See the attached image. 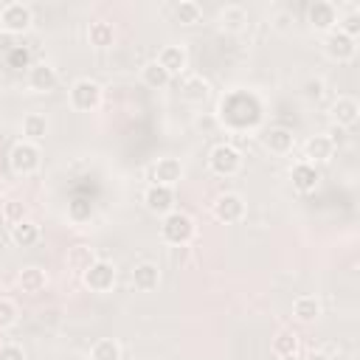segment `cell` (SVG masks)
Wrapping results in <instances>:
<instances>
[{"label":"cell","mask_w":360,"mask_h":360,"mask_svg":"<svg viewBox=\"0 0 360 360\" xmlns=\"http://www.w3.org/2000/svg\"><path fill=\"white\" fill-rule=\"evenodd\" d=\"M160 233L169 245H186L194 236V219L183 211H169L160 222Z\"/></svg>","instance_id":"cell-1"},{"label":"cell","mask_w":360,"mask_h":360,"mask_svg":"<svg viewBox=\"0 0 360 360\" xmlns=\"http://www.w3.org/2000/svg\"><path fill=\"white\" fill-rule=\"evenodd\" d=\"M31 22H34V14H31V8L25 3H17L14 0V3H6L0 8V31H6L11 37L25 34L31 28Z\"/></svg>","instance_id":"cell-2"},{"label":"cell","mask_w":360,"mask_h":360,"mask_svg":"<svg viewBox=\"0 0 360 360\" xmlns=\"http://www.w3.org/2000/svg\"><path fill=\"white\" fill-rule=\"evenodd\" d=\"M8 166L14 174H34L39 169V146L31 143V141H20L11 146L8 152Z\"/></svg>","instance_id":"cell-3"},{"label":"cell","mask_w":360,"mask_h":360,"mask_svg":"<svg viewBox=\"0 0 360 360\" xmlns=\"http://www.w3.org/2000/svg\"><path fill=\"white\" fill-rule=\"evenodd\" d=\"M98 101H101V87H98V82H93V79H76V82L70 84V107H73V110L90 112V110L98 107Z\"/></svg>","instance_id":"cell-4"},{"label":"cell","mask_w":360,"mask_h":360,"mask_svg":"<svg viewBox=\"0 0 360 360\" xmlns=\"http://www.w3.org/2000/svg\"><path fill=\"white\" fill-rule=\"evenodd\" d=\"M82 281L90 292H110L112 284H115V264L104 262V259H96L90 264V270L82 273Z\"/></svg>","instance_id":"cell-5"},{"label":"cell","mask_w":360,"mask_h":360,"mask_svg":"<svg viewBox=\"0 0 360 360\" xmlns=\"http://www.w3.org/2000/svg\"><path fill=\"white\" fill-rule=\"evenodd\" d=\"M208 166H211L214 174H219V177H231V174L239 172V166H242V155H239L231 143H217V146L211 149V155H208Z\"/></svg>","instance_id":"cell-6"},{"label":"cell","mask_w":360,"mask_h":360,"mask_svg":"<svg viewBox=\"0 0 360 360\" xmlns=\"http://www.w3.org/2000/svg\"><path fill=\"white\" fill-rule=\"evenodd\" d=\"M323 51H326V56H329L332 62H349V59H354V53H357V39H352V37H346L343 31L335 28V31L326 34Z\"/></svg>","instance_id":"cell-7"},{"label":"cell","mask_w":360,"mask_h":360,"mask_svg":"<svg viewBox=\"0 0 360 360\" xmlns=\"http://www.w3.org/2000/svg\"><path fill=\"white\" fill-rule=\"evenodd\" d=\"M214 217H217L219 222H225V225L239 222V219L245 217V200H242L236 191L219 194V197L214 200Z\"/></svg>","instance_id":"cell-8"},{"label":"cell","mask_w":360,"mask_h":360,"mask_svg":"<svg viewBox=\"0 0 360 360\" xmlns=\"http://www.w3.org/2000/svg\"><path fill=\"white\" fill-rule=\"evenodd\" d=\"M307 17H309V25L315 28V31H335V25H338V8H335V3H329V0H315L312 6H309V11H307Z\"/></svg>","instance_id":"cell-9"},{"label":"cell","mask_w":360,"mask_h":360,"mask_svg":"<svg viewBox=\"0 0 360 360\" xmlns=\"http://www.w3.org/2000/svg\"><path fill=\"white\" fill-rule=\"evenodd\" d=\"M183 177V166L177 158H160L155 166H152V186H174L180 183Z\"/></svg>","instance_id":"cell-10"},{"label":"cell","mask_w":360,"mask_h":360,"mask_svg":"<svg viewBox=\"0 0 360 360\" xmlns=\"http://www.w3.org/2000/svg\"><path fill=\"white\" fill-rule=\"evenodd\" d=\"M143 202H146V208L152 211V214H169V211H174V188H169V186H149L146 188V194H143Z\"/></svg>","instance_id":"cell-11"},{"label":"cell","mask_w":360,"mask_h":360,"mask_svg":"<svg viewBox=\"0 0 360 360\" xmlns=\"http://www.w3.org/2000/svg\"><path fill=\"white\" fill-rule=\"evenodd\" d=\"M56 82H59V73L48 62H39V65H34L28 70V87L37 90V93H51L56 87Z\"/></svg>","instance_id":"cell-12"},{"label":"cell","mask_w":360,"mask_h":360,"mask_svg":"<svg viewBox=\"0 0 360 360\" xmlns=\"http://www.w3.org/2000/svg\"><path fill=\"white\" fill-rule=\"evenodd\" d=\"M360 118V104L352 96H338L332 104V121L335 127H354Z\"/></svg>","instance_id":"cell-13"},{"label":"cell","mask_w":360,"mask_h":360,"mask_svg":"<svg viewBox=\"0 0 360 360\" xmlns=\"http://www.w3.org/2000/svg\"><path fill=\"white\" fill-rule=\"evenodd\" d=\"M332 152H335V141H332L329 135H312V138L304 143V158H307V163H312V166L329 160Z\"/></svg>","instance_id":"cell-14"},{"label":"cell","mask_w":360,"mask_h":360,"mask_svg":"<svg viewBox=\"0 0 360 360\" xmlns=\"http://www.w3.org/2000/svg\"><path fill=\"white\" fill-rule=\"evenodd\" d=\"M160 284V270L155 262H141L132 267V287L141 292H152Z\"/></svg>","instance_id":"cell-15"},{"label":"cell","mask_w":360,"mask_h":360,"mask_svg":"<svg viewBox=\"0 0 360 360\" xmlns=\"http://www.w3.org/2000/svg\"><path fill=\"white\" fill-rule=\"evenodd\" d=\"M169 76H180L183 70H186V51L180 48V45H166V48H160V53H158V59H155Z\"/></svg>","instance_id":"cell-16"},{"label":"cell","mask_w":360,"mask_h":360,"mask_svg":"<svg viewBox=\"0 0 360 360\" xmlns=\"http://www.w3.org/2000/svg\"><path fill=\"white\" fill-rule=\"evenodd\" d=\"M292 143H295V135H292V129H287V127H273V129L264 135V146H267L273 155H290V152H292Z\"/></svg>","instance_id":"cell-17"},{"label":"cell","mask_w":360,"mask_h":360,"mask_svg":"<svg viewBox=\"0 0 360 360\" xmlns=\"http://www.w3.org/2000/svg\"><path fill=\"white\" fill-rule=\"evenodd\" d=\"M217 20H219V28H222V31L239 34V31L245 28V22H248V11H245V6H225Z\"/></svg>","instance_id":"cell-18"},{"label":"cell","mask_w":360,"mask_h":360,"mask_svg":"<svg viewBox=\"0 0 360 360\" xmlns=\"http://www.w3.org/2000/svg\"><path fill=\"white\" fill-rule=\"evenodd\" d=\"M290 180H292V186L298 188V191H312L315 186H318V169L312 166V163H295L292 166V172H290Z\"/></svg>","instance_id":"cell-19"},{"label":"cell","mask_w":360,"mask_h":360,"mask_svg":"<svg viewBox=\"0 0 360 360\" xmlns=\"http://www.w3.org/2000/svg\"><path fill=\"white\" fill-rule=\"evenodd\" d=\"M93 262H96V250L90 245H73L68 250V270H73L76 276H82L84 270H90Z\"/></svg>","instance_id":"cell-20"},{"label":"cell","mask_w":360,"mask_h":360,"mask_svg":"<svg viewBox=\"0 0 360 360\" xmlns=\"http://www.w3.org/2000/svg\"><path fill=\"white\" fill-rule=\"evenodd\" d=\"M292 315H295L301 323H312V321H318V315H321V301H318L315 295H298V298L292 301Z\"/></svg>","instance_id":"cell-21"},{"label":"cell","mask_w":360,"mask_h":360,"mask_svg":"<svg viewBox=\"0 0 360 360\" xmlns=\"http://www.w3.org/2000/svg\"><path fill=\"white\" fill-rule=\"evenodd\" d=\"M17 284H20L22 292H42L45 284H48V276L39 267H22L20 276H17Z\"/></svg>","instance_id":"cell-22"},{"label":"cell","mask_w":360,"mask_h":360,"mask_svg":"<svg viewBox=\"0 0 360 360\" xmlns=\"http://www.w3.org/2000/svg\"><path fill=\"white\" fill-rule=\"evenodd\" d=\"M37 239H39V225H37V222L22 219V222L11 225V242H14V245H20V248H31Z\"/></svg>","instance_id":"cell-23"},{"label":"cell","mask_w":360,"mask_h":360,"mask_svg":"<svg viewBox=\"0 0 360 360\" xmlns=\"http://www.w3.org/2000/svg\"><path fill=\"white\" fill-rule=\"evenodd\" d=\"M45 132H48V121H45V115H39V112H28V115L22 118V135H25V141L37 143V141L45 138Z\"/></svg>","instance_id":"cell-24"},{"label":"cell","mask_w":360,"mask_h":360,"mask_svg":"<svg viewBox=\"0 0 360 360\" xmlns=\"http://www.w3.org/2000/svg\"><path fill=\"white\" fill-rule=\"evenodd\" d=\"M180 96H183L186 101H202V98L208 96V82H205L202 76H188V79H183V84H180Z\"/></svg>","instance_id":"cell-25"},{"label":"cell","mask_w":360,"mask_h":360,"mask_svg":"<svg viewBox=\"0 0 360 360\" xmlns=\"http://www.w3.org/2000/svg\"><path fill=\"white\" fill-rule=\"evenodd\" d=\"M174 20H177L180 25H194V22H200V20H202L200 3H194V0H180V3L174 6Z\"/></svg>","instance_id":"cell-26"},{"label":"cell","mask_w":360,"mask_h":360,"mask_svg":"<svg viewBox=\"0 0 360 360\" xmlns=\"http://www.w3.org/2000/svg\"><path fill=\"white\" fill-rule=\"evenodd\" d=\"M273 354L276 357H290V354H298V335L284 329L273 338Z\"/></svg>","instance_id":"cell-27"},{"label":"cell","mask_w":360,"mask_h":360,"mask_svg":"<svg viewBox=\"0 0 360 360\" xmlns=\"http://www.w3.org/2000/svg\"><path fill=\"white\" fill-rule=\"evenodd\" d=\"M90 360H121V346L112 338H101L90 349Z\"/></svg>","instance_id":"cell-28"},{"label":"cell","mask_w":360,"mask_h":360,"mask_svg":"<svg viewBox=\"0 0 360 360\" xmlns=\"http://www.w3.org/2000/svg\"><path fill=\"white\" fill-rule=\"evenodd\" d=\"M87 39H90V45H96V48H107V45H112L115 31H112L110 22H90V28H87Z\"/></svg>","instance_id":"cell-29"},{"label":"cell","mask_w":360,"mask_h":360,"mask_svg":"<svg viewBox=\"0 0 360 360\" xmlns=\"http://www.w3.org/2000/svg\"><path fill=\"white\" fill-rule=\"evenodd\" d=\"M141 79H143V84L146 87H152V90H158V87H166L169 82H172V76L158 65V62H149V65H143V70H141Z\"/></svg>","instance_id":"cell-30"},{"label":"cell","mask_w":360,"mask_h":360,"mask_svg":"<svg viewBox=\"0 0 360 360\" xmlns=\"http://www.w3.org/2000/svg\"><path fill=\"white\" fill-rule=\"evenodd\" d=\"M3 219H6L8 225L22 222V219H25V205H22L20 200H8V202H3Z\"/></svg>","instance_id":"cell-31"},{"label":"cell","mask_w":360,"mask_h":360,"mask_svg":"<svg viewBox=\"0 0 360 360\" xmlns=\"http://www.w3.org/2000/svg\"><path fill=\"white\" fill-rule=\"evenodd\" d=\"M338 31H343L346 37L354 39V37L360 34V14H357V11H349L343 20H338Z\"/></svg>","instance_id":"cell-32"},{"label":"cell","mask_w":360,"mask_h":360,"mask_svg":"<svg viewBox=\"0 0 360 360\" xmlns=\"http://www.w3.org/2000/svg\"><path fill=\"white\" fill-rule=\"evenodd\" d=\"M17 323V307L6 298H0V329H8Z\"/></svg>","instance_id":"cell-33"},{"label":"cell","mask_w":360,"mask_h":360,"mask_svg":"<svg viewBox=\"0 0 360 360\" xmlns=\"http://www.w3.org/2000/svg\"><path fill=\"white\" fill-rule=\"evenodd\" d=\"M28 48H20V45H14L11 51H8V62L14 65V68H25L28 65Z\"/></svg>","instance_id":"cell-34"},{"label":"cell","mask_w":360,"mask_h":360,"mask_svg":"<svg viewBox=\"0 0 360 360\" xmlns=\"http://www.w3.org/2000/svg\"><path fill=\"white\" fill-rule=\"evenodd\" d=\"M0 360H25V352L17 343H6L0 346Z\"/></svg>","instance_id":"cell-35"},{"label":"cell","mask_w":360,"mask_h":360,"mask_svg":"<svg viewBox=\"0 0 360 360\" xmlns=\"http://www.w3.org/2000/svg\"><path fill=\"white\" fill-rule=\"evenodd\" d=\"M304 96H307L309 101H318V98L323 96V82H321V79H309V82L304 84Z\"/></svg>","instance_id":"cell-36"},{"label":"cell","mask_w":360,"mask_h":360,"mask_svg":"<svg viewBox=\"0 0 360 360\" xmlns=\"http://www.w3.org/2000/svg\"><path fill=\"white\" fill-rule=\"evenodd\" d=\"M90 214H93L90 202H84V200H76V202H70V217H73V219H87Z\"/></svg>","instance_id":"cell-37"},{"label":"cell","mask_w":360,"mask_h":360,"mask_svg":"<svg viewBox=\"0 0 360 360\" xmlns=\"http://www.w3.org/2000/svg\"><path fill=\"white\" fill-rule=\"evenodd\" d=\"M290 22H292V14H290V11H278V14L273 17V25H276L278 31H287Z\"/></svg>","instance_id":"cell-38"},{"label":"cell","mask_w":360,"mask_h":360,"mask_svg":"<svg viewBox=\"0 0 360 360\" xmlns=\"http://www.w3.org/2000/svg\"><path fill=\"white\" fill-rule=\"evenodd\" d=\"M11 48H14V37H11V34H6V31H0V51H6V53H8Z\"/></svg>","instance_id":"cell-39"},{"label":"cell","mask_w":360,"mask_h":360,"mask_svg":"<svg viewBox=\"0 0 360 360\" xmlns=\"http://www.w3.org/2000/svg\"><path fill=\"white\" fill-rule=\"evenodd\" d=\"M304 360H332V357H329V354H323V352H309Z\"/></svg>","instance_id":"cell-40"},{"label":"cell","mask_w":360,"mask_h":360,"mask_svg":"<svg viewBox=\"0 0 360 360\" xmlns=\"http://www.w3.org/2000/svg\"><path fill=\"white\" fill-rule=\"evenodd\" d=\"M276 360H298V354H290V357H276Z\"/></svg>","instance_id":"cell-41"},{"label":"cell","mask_w":360,"mask_h":360,"mask_svg":"<svg viewBox=\"0 0 360 360\" xmlns=\"http://www.w3.org/2000/svg\"><path fill=\"white\" fill-rule=\"evenodd\" d=\"M0 194H3V177H0Z\"/></svg>","instance_id":"cell-42"}]
</instances>
